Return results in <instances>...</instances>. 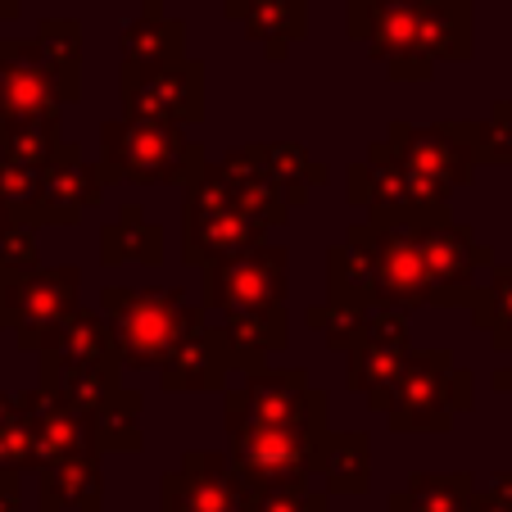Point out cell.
Instances as JSON below:
<instances>
[{
	"label": "cell",
	"instance_id": "obj_29",
	"mask_svg": "<svg viewBox=\"0 0 512 512\" xmlns=\"http://www.w3.org/2000/svg\"><path fill=\"white\" fill-rule=\"evenodd\" d=\"M327 499L309 494V485H250L245 512H322Z\"/></svg>",
	"mask_w": 512,
	"mask_h": 512
},
{
	"label": "cell",
	"instance_id": "obj_10",
	"mask_svg": "<svg viewBox=\"0 0 512 512\" xmlns=\"http://www.w3.org/2000/svg\"><path fill=\"white\" fill-rule=\"evenodd\" d=\"M227 422L327 426V399L313 395L304 372H250L245 390L227 399Z\"/></svg>",
	"mask_w": 512,
	"mask_h": 512
},
{
	"label": "cell",
	"instance_id": "obj_15",
	"mask_svg": "<svg viewBox=\"0 0 512 512\" xmlns=\"http://www.w3.org/2000/svg\"><path fill=\"white\" fill-rule=\"evenodd\" d=\"M227 368H232V358H227L223 331H213L209 322L195 313L182 345L173 349V358H168L159 372H164L168 390H213V386H223Z\"/></svg>",
	"mask_w": 512,
	"mask_h": 512
},
{
	"label": "cell",
	"instance_id": "obj_17",
	"mask_svg": "<svg viewBox=\"0 0 512 512\" xmlns=\"http://www.w3.org/2000/svg\"><path fill=\"white\" fill-rule=\"evenodd\" d=\"M59 508H78V512H96L100 508L96 449L41 467V512H59Z\"/></svg>",
	"mask_w": 512,
	"mask_h": 512
},
{
	"label": "cell",
	"instance_id": "obj_1",
	"mask_svg": "<svg viewBox=\"0 0 512 512\" xmlns=\"http://www.w3.org/2000/svg\"><path fill=\"white\" fill-rule=\"evenodd\" d=\"M100 309L114 322L123 368H164L195 318V309H186L177 290L114 286V290H105Z\"/></svg>",
	"mask_w": 512,
	"mask_h": 512
},
{
	"label": "cell",
	"instance_id": "obj_31",
	"mask_svg": "<svg viewBox=\"0 0 512 512\" xmlns=\"http://www.w3.org/2000/svg\"><path fill=\"white\" fill-rule=\"evenodd\" d=\"M14 413H19V404H14V399H10V395H0V426L10 422V417H14Z\"/></svg>",
	"mask_w": 512,
	"mask_h": 512
},
{
	"label": "cell",
	"instance_id": "obj_19",
	"mask_svg": "<svg viewBox=\"0 0 512 512\" xmlns=\"http://www.w3.org/2000/svg\"><path fill=\"white\" fill-rule=\"evenodd\" d=\"M182 41H186V28L159 10V0H150L141 10V19L123 32L127 68H155V64H168V59H182Z\"/></svg>",
	"mask_w": 512,
	"mask_h": 512
},
{
	"label": "cell",
	"instance_id": "obj_25",
	"mask_svg": "<svg viewBox=\"0 0 512 512\" xmlns=\"http://www.w3.org/2000/svg\"><path fill=\"white\" fill-rule=\"evenodd\" d=\"M250 32L259 41H272L268 55L281 59V41H295L304 32V5L300 0H254L250 5Z\"/></svg>",
	"mask_w": 512,
	"mask_h": 512
},
{
	"label": "cell",
	"instance_id": "obj_27",
	"mask_svg": "<svg viewBox=\"0 0 512 512\" xmlns=\"http://www.w3.org/2000/svg\"><path fill=\"white\" fill-rule=\"evenodd\" d=\"M368 318H372L368 304H363V300H345V295H331L327 309H313V313H309V322L327 331V340H331L336 349H354V340L363 336Z\"/></svg>",
	"mask_w": 512,
	"mask_h": 512
},
{
	"label": "cell",
	"instance_id": "obj_33",
	"mask_svg": "<svg viewBox=\"0 0 512 512\" xmlns=\"http://www.w3.org/2000/svg\"><path fill=\"white\" fill-rule=\"evenodd\" d=\"M386 512H413V508L404 503V494H390V508Z\"/></svg>",
	"mask_w": 512,
	"mask_h": 512
},
{
	"label": "cell",
	"instance_id": "obj_26",
	"mask_svg": "<svg viewBox=\"0 0 512 512\" xmlns=\"http://www.w3.org/2000/svg\"><path fill=\"white\" fill-rule=\"evenodd\" d=\"M41 55L64 82L68 100H78V23H41Z\"/></svg>",
	"mask_w": 512,
	"mask_h": 512
},
{
	"label": "cell",
	"instance_id": "obj_24",
	"mask_svg": "<svg viewBox=\"0 0 512 512\" xmlns=\"http://www.w3.org/2000/svg\"><path fill=\"white\" fill-rule=\"evenodd\" d=\"M404 503L413 512H476V490L467 476H413L404 490Z\"/></svg>",
	"mask_w": 512,
	"mask_h": 512
},
{
	"label": "cell",
	"instance_id": "obj_21",
	"mask_svg": "<svg viewBox=\"0 0 512 512\" xmlns=\"http://www.w3.org/2000/svg\"><path fill=\"white\" fill-rule=\"evenodd\" d=\"M87 426L96 449H136L141 445V404H136L132 390H118L114 399H105L87 417Z\"/></svg>",
	"mask_w": 512,
	"mask_h": 512
},
{
	"label": "cell",
	"instance_id": "obj_9",
	"mask_svg": "<svg viewBox=\"0 0 512 512\" xmlns=\"http://www.w3.org/2000/svg\"><path fill=\"white\" fill-rule=\"evenodd\" d=\"M358 236L372 245V259H377V304H390V309H417L435 295V277L431 263L422 254V236L417 227L395 223L381 227L368 223L358 227Z\"/></svg>",
	"mask_w": 512,
	"mask_h": 512
},
{
	"label": "cell",
	"instance_id": "obj_18",
	"mask_svg": "<svg viewBox=\"0 0 512 512\" xmlns=\"http://www.w3.org/2000/svg\"><path fill=\"white\" fill-rule=\"evenodd\" d=\"M118 368H123V358H96V363L46 368V390H55L68 408H78L82 417H91L105 399L118 395Z\"/></svg>",
	"mask_w": 512,
	"mask_h": 512
},
{
	"label": "cell",
	"instance_id": "obj_12",
	"mask_svg": "<svg viewBox=\"0 0 512 512\" xmlns=\"http://www.w3.org/2000/svg\"><path fill=\"white\" fill-rule=\"evenodd\" d=\"M250 485L236 472L232 458L218 454H186L182 472L164 481V508L182 512H245Z\"/></svg>",
	"mask_w": 512,
	"mask_h": 512
},
{
	"label": "cell",
	"instance_id": "obj_5",
	"mask_svg": "<svg viewBox=\"0 0 512 512\" xmlns=\"http://www.w3.org/2000/svg\"><path fill=\"white\" fill-rule=\"evenodd\" d=\"M472 408V381L454 372V358L440 349L404 358V372L395 381V399H390V426L395 431H445L449 417Z\"/></svg>",
	"mask_w": 512,
	"mask_h": 512
},
{
	"label": "cell",
	"instance_id": "obj_23",
	"mask_svg": "<svg viewBox=\"0 0 512 512\" xmlns=\"http://www.w3.org/2000/svg\"><path fill=\"white\" fill-rule=\"evenodd\" d=\"M322 476H327V490H336V494L368 490V435H358V431L331 435Z\"/></svg>",
	"mask_w": 512,
	"mask_h": 512
},
{
	"label": "cell",
	"instance_id": "obj_14",
	"mask_svg": "<svg viewBox=\"0 0 512 512\" xmlns=\"http://www.w3.org/2000/svg\"><path fill=\"white\" fill-rule=\"evenodd\" d=\"M390 145L413 173L435 182L440 191H454L467 173H472V145H467L463 127H390Z\"/></svg>",
	"mask_w": 512,
	"mask_h": 512
},
{
	"label": "cell",
	"instance_id": "obj_6",
	"mask_svg": "<svg viewBox=\"0 0 512 512\" xmlns=\"http://www.w3.org/2000/svg\"><path fill=\"white\" fill-rule=\"evenodd\" d=\"M78 268H5L0 272V322L19 327L23 349H41L50 327L78 309Z\"/></svg>",
	"mask_w": 512,
	"mask_h": 512
},
{
	"label": "cell",
	"instance_id": "obj_4",
	"mask_svg": "<svg viewBox=\"0 0 512 512\" xmlns=\"http://www.w3.org/2000/svg\"><path fill=\"white\" fill-rule=\"evenodd\" d=\"M105 141V173L132 182H191L200 173V150L177 132V123L155 118H118L100 127Z\"/></svg>",
	"mask_w": 512,
	"mask_h": 512
},
{
	"label": "cell",
	"instance_id": "obj_16",
	"mask_svg": "<svg viewBox=\"0 0 512 512\" xmlns=\"http://www.w3.org/2000/svg\"><path fill=\"white\" fill-rule=\"evenodd\" d=\"M263 241V223L245 209H218V213H191L186 227V254L191 263H223L232 254H245Z\"/></svg>",
	"mask_w": 512,
	"mask_h": 512
},
{
	"label": "cell",
	"instance_id": "obj_3",
	"mask_svg": "<svg viewBox=\"0 0 512 512\" xmlns=\"http://www.w3.org/2000/svg\"><path fill=\"white\" fill-rule=\"evenodd\" d=\"M349 182H354L349 200L368 204L372 223H381V227H395V223H408V227L445 223L449 191H440V186L426 182L422 173H413V168L395 155V145H386V141L372 145L368 164L349 168Z\"/></svg>",
	"mask_w": 512,
	"mask_h": 512
},
{
	"label": "cell",
	"instance_id": "obj_28",
	"mask_svg": "<svg viewBox=\"0 0 512 512\" xmlns=\"http://www.w3.org/2000/svg\"><path fill=\"white\" fill-rule=\"evenodd\" d=\"M472 309L494 331V345H512V272H499L490 290H476Z\"/></svg>",
	"mask_w": 512,
	"mask_h": 512
},
{
	"label": "cell",
	"instance_id": "obj_30",
	"mask_svg": "<svg viewBox=\"0 0 512 512\" xmlns=\"http://www.w3.org/2000/svg\"><path fill=\"white\" fill-rule=\"evenodd\" d=\"M476 512H512V476L499 472L485 490H476Z\"/></svg>",
	"mask_w": 512,
	"mask_h": 512
},
{
	"label": "cell",
	"instance_id": "obj_11",
	"mask_svg": "<svg viewBox=\"0 0 512 512\" xmlns=\"http://www.w3.org/2000/svg\"><path fill=\"white\" fill-rule=\"evenodd\" d=\"M204 68L191 59H168L155 68H127L123 78V109L132 118L155 123H195L204 96Z\"/></svg>",
	"mask_w": 512,
	"mask_h": 512
},
{
	"label": "cell",
	"instance_id": "obj_2",
	"mask_svg": "<svg viewBox=\"0 0 512 512\" xmlns=\"http://www.w3.org/2000/svg\"><path fill=\"white\" fill-rule=\"evenodd\" d=\"M232 463L245 485H309L327 463V426H268V422H227Z\"/></svg>",
	"mask_w": 512,
	"mask_h": 512
},
{
	"label": "cell",
	"instance_id": "obj_22",
	"mask_svg": "<svg viewBox=\"0 0 512 512\" xmlns=\"http://www.w3.org/2000/svg\"><path fill=\"white\" fill-rule=\"evenodd\" d=\"M105 263H159L164 259V232L159 227H145L141 213L136 209H123V223L105 227Z\"/></svg>",
	"mask_w": 512,
	"mask_h": 512
},
{
	"label": "cell",
	"instance_id": "obj_8",
	"mask_svg": "<svg viewBox=\"0 0 512 512\" xmlns=\"http://www.w3.org/2000/svg\"><path fill=\"white\" fill-rule=\"evenodd\" d=\"M281 290H286V250L254 245L223 263H209L204 304L218 313H268L281 309Z\"/></svg>",
	"mask_w": 512,
	"mask_h": 512
},
{
	"label": "cell",
	"instance_id": "obj_20",
	"mask_svg": "<svg viewBox=\"0 0 512 512\" xmlns=\"http://www.w3.org/2000/svg\"><path fill=\"white\" fill-rule=\"evenodd\" d=\"M422 50L431 59H467L472 55V10L463 0H431L422 23Z\"/></svg>",
	"mask_w": 512,
	"mask_h": 512
},
{
	"label": "cell",
	"instance_id": "obj_7",
	"mask_svg": "<svg viewBox=\"0 0 512 512\" xmlns=\"http://www.w3.org/2000/svg\"><path fill=\"white\" fill-rule=\"evenodd\" d=\"M431 0H354L349 28L368 41L372 59H386L395 82H417L431 73V55L422 50V23Z\"/></svg>",
	"mask_w": 512,
	"mask_h": 512
},
{
	"label": "cell",
	"instance_id": "obj_13",
	"mask_svg": "<svg viewBox=\"0 0 512 512\" xmlns=\"http://www.w3.org/2000/svg\"><path fill=\"white\" fill-rule=\"evenodd\" d=\"M417 236H422V254L435 277V300L472 304L476 300L472 272L490 263V250L467 227H454V223H426V227H417Z\"/></svg>",
	"mask_w": 512,
	"mask_h": 512
},
{
	"label": "cell",
	"instance_id": "obj_34",
	"mask_svg": "<svg viewBox=\"0 0 512 512\" xmlns=\"http://www.w3.org/2000/svg\"><path fill=\"white\" fill-rule=\"evenodd\" d=\"M164 512H182V508H164Z\"/></svg>",
	"mask_w": 512,
	"mask_h": 512
},
{
	"label": "cell",
	"instance_id": "obj_32",
	"mask_svg": "<svg viewBox=\"0 0 512 512\" xmlns=\"http://www.w3.org/2000/svg\"><path fill=\"white\" fill-rule=\"evenodd\" d=\"M19 14V0H0V19H14Z\"/></svg>",
	"mask_w": 512,
	"mask_h": 512
}]
</instances>
